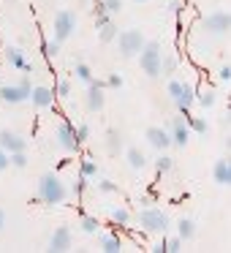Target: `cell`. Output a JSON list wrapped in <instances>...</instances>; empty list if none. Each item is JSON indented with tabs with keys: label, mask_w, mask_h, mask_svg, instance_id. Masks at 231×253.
Returning <instances> with one entry per match:
<instances>
[{
	"label": "cell",
	"mask_w": 231,
	"mask_h": 253,
	"mask_svg": "<svg viewBox=\"0 0 231 253\" xmlns=\"http://www.w3.org/2000/svg\"><path fill=\"white\" fill-rule=\"evenodd\" d=\"M218 77H220V82H231V66H223L218 71Z\"/></svg>",
	"instance_id": "obj_40"
},
{
	"label": "cell",
	"mask_w": 231,
	"mask_h": 253,
	"mask_svg": "<svg viewBox=\"0 0 231 253\" xmlns=\"http://www.w3.org/2000/svg\"><path fill=\"white\" fill-rule=\"evenodd\" d=\"M98 30H101V41H104V44H109V41H115V39H117V33H120L115 22H106L104 28H98Z\"/></svg>",
	"instance_id": "obj_23"
},
{
	"label": "cell",
	"mask_w": 231,
	"mask_h": 253,
	"mask_svg": "<svg viewBox=\"0 0 231 253\" xmlns=\"http://www.w3.org/2000/svg\"><path fill=\"white\" fill-rule=\"evenodd\" d=\"M3 226H6V212L0 210V231H3Z\"/></svg>",
	"instance_id": "obj_45"
},
{
	"label": "cell",
	"mask_w": 231,
	"mask_h": 253,
	"mask_svg": "<svg viewBox=\"0 0 231 253\" xmlns=\"http://www.w3.org/2000/svg\"><path fill=\"white\" fill-rule=\"evenodd\" d=\"M30 82L28 79H22L19 84H0V101L3 104H25V101L30 98Z\"/></svg>",
	"instance_id": "obj_5"
},
{
	"label": "cell",
	"mask_w": 231,
	"mask_h": 253,
	"mask_svg": "<svg viewBox=\"0 0 231 253\" xmlns=\"http://www.w3.org/2000/svg\"><path fill=\"white\" fill-rule=\"evenodd\" d=\"M174 104H177V109H180V115H188V112H191V106L196 104V87H193L191 82H182L180 95L174 98Z\"/></svg>",
	"instance_id": "obj_10"
},
{
	"label": "cell",
	"mask_w": 231,
	"mask_h": 253,
	"mask_svg": "<svg viewBox=\"0 0 231 253\" xmlns=\"http://www.w3.org/2000/svg\"><path fill=\"white\" fill-rule=\"evenodd\" d=\"M139 204H144V207H150V204H153V196H139Z\"/></svg>",
	"instance_id": "obj_44"
},
{
	"label": "cell",
	"mask_w": 231,
	"mask_h": 253,
	"mask_svg": "<svg viewBox=\"0 0 231 253\" xmlns=\"http://www.w3.org/2000/svg\"><path fill=\"white\" fill-rule=\"evenodd\" d=\"M68 199V188L63 185V180L55 171H46L38 180V202H44L46 207H57Z\"/></svg>",
	"instance_id": "obj_1"
},
{
	"label": "cell",
	"mask_w": 231,
	"mask_h": 253,
	"mask_svg": "<svg viewBox=\"0 0 231 253\" xmlns=\"http://www.w3.org/2000/svg\"><path fill=\"white\" fill-rule=\"evenodd\" d=\"M177 237H180L182 242L193 240V237H196V223H193L191 218H180V223H177Z\"/></svg>",
	"instance_id": "obj_18"
},
{
	"label": "cell",
	"mask_w": 231,
	"mask_h": 253,
	"mask_svg": "<svg viewBox=\"0 0 231 253\" xmlns=\"http://www.w3.org/2000/svg\"><path fill=\"white\" fill-rule=\"evenodd\" d=\"M28 101H33L38 109H46V106L55 104V93H52L49 87H44V84H38V87L30 90V98H28Z\"/></svg>",
	"instance_id": "obj_15"
},
{
	"label": "cell",
	"mask_w": 231,
	"mask_h": 253,
	"mask_svg": "<svg viewBox=\"0 0 231 253\" xmlns=\"http://www.w3.org/2000/svg\"><path fill=\"white\" fill-rule=\"evenodd\" d=\"M106 150H109L112 155H117L122 150V136H120V131H115L112 128L109 133H106Z\"/></svg>",
	"instance_id": "obj_21"
},
{
	"label": "cell",
	"mask_w": 231,
	"mask_h": 253,
	"mask_svg": "<svg viewBox=\"0 0 231 253\" xmlns=\"http://www.w3.org/2000/svg\"><path fill=\"white\" fill-rule=\"evenodd\" d=\"M101 251L104 253H120L122 251V240L117 234H104L101 237Z\"/></svg>",
	"instance_id": "obj_19"
},
{
	"label": "cell",
	"mask_w": 231,
	"mask_h": 253,
	"mask_svg": "<svg viewBox=\"0 0 231 253\" xmlns=\"http://www.w3.org/2000/svg\"><path fill=\"white\" fill-rule=\"evenodd\" d=\"M104 87L120 90V87H122V77H120V74H112V77H109V79H106V82H104Z\"/></svg>",
	"instance_id": "obj_34"
},
{
	"label": "cell",
	"mask_w": 231,
	"mask_h": 253,
	"mask_svg": "<svg viewBox=\"0 0 231 253\" xmlns=\"http://www.w3.org/2000/svg\"><path fill=\"white\" fill-rule=\"evenodd\" d=\"M41 52H44V57H57V52H60V41H55V39H49V41H44L41 44Z\"/></svg>",
	"instance_id": "obj_28"
},
{
	"label": "cell",
	"mask_w": 231,
	"mask_h": 253,
	"mask_svg": "<svg viewBox=\"0 0 231 253\" xmlns=\"http://www.w3.org/2000/svg\"><path fill=\"white\" fill-rule=\"evenodd\" d=\"M77 22H79L77 14L68 11V8L57 14V17H55V41H60V44H63V41H66L74 30H77Z\"/></svg>",
	"instance_id": "obj_6"
},
{
	"label": "cell",
	"mask_w": 231,
	"mask_h": 253,
	"mask_svg": "<svg viewBox=\"0 0 231 253\" xmlns=\"http://www.w3.org/2000/svg\"><path fill=\"white\" fill-rule=\"evenodd\" d=\"M177 251H182V240H180V237L166 240V253H177Z\"/></svg>",
	"instance_id": "obj_37"
},
{
	"label": "cell",
	"mask_w": 231,
	"mask_h": 253,
	"mask_svg": "<svg viewBox=\"0 0 231 253\" xmlns=\"http://www.w3.org/2000/svg\"><path fill=\"white\" fill-rule=\"evenodd\" d=\"M174 169V158H169V155H160L158 161H155V171L158 174H166V171Z\"/></svg>",
	"instance_id": "obj_29"
},
{
	"label": "cell",
	"mask_w": 231,
	"mask_h": 253,
	"mask_svg": "<svg viewBox=\"0 0 231 253\" xmlns=\"http://www.w3.org/2000/svg\"><path fill=\"white\" fill-rule=\"evenodd\" d=\"M8 166H17V169H25V166H28V155H25V150H17V153H8Z\"/></svg>",
	"instance_id": "obj_26"
},
{
	"label": "cell",
	"mask_w": 231,
	"mask_h": 253,
	"mask_svg": "<svg viewBox=\"0 0 231 253\" xmlns=\"http://www.w3.org/2000/svg\"><path fill=\"white\" fill-rule=\"evenodd\" d=\"M98 218H93V215H84L82 218V231H87V234H95L98 231Z\"/></svg>",
	"instance_id": "obj_31"
},
{
	"label": "cell",
	"mask_w": 231,
	"mask_h": 253,
	"mask_svg": "<svg viewBox=\"0 0 231 253\" xmlns=\"http://www.w3.org/2000/svg\"><path fill=\"white\" fill-rule=\"evenodd\" d=\"M3 169H8V153L0 147V171H3Z\"/></svg>",
	"instance_id": "obj_41"
},
{
	"label": "cell",
	"mask_w": 231,
	"mask_h": 253,
	"mask_svg": "<svg viewBox=\"0 0 231 253\" xmlns=\"http://www.w3.org/2000/svg\"><path fill=\"white\" fill-rule=\"evenodd\" d=\"M117 44H120V55L122 57H136L144 46V36L142 30H125V33H117Z\"/></svg>",
	"instance_id": "obj_4"
},
{
	"label": "cell",
	"mask_w": 231,
	"mask_h": 253,
	"mask_svg": "<svg viewBox=\"0 0 231 253\" xmlns=\"http://www.w3.org/2000/svg\"><path fill=\"white\" fill-rule=\"evenodd\" d=\"M196 101L204 109H209V106H215V101H218V93H215V90H204V93H196Z\"/></svg>",
	"instance_id": "obj_24"
},
{
	"label": "cell",
	"mask_w": 231,
	"mask_h": 253,
	"mask_svg": "<svg viewBox=\"0 0 231 253\" xmlns=\"http://www.w3.org/2000/svg\"><path fill=\"white\" fill-rule=\"evenodd\" d=\"M104 8L109 14H120V8H122V0H104Z\"/></svg>",
	"instance_id": "obj_35"
},
{
	"label": "cell",
	"mask_w": 231,
	"mask_h": 253,
	"mask_svg": "<svg viewBox=\"0 0 231 253\" xmlns=\"http://www.w3.org/2000/svg\"><path fill=\"white\" fill-rule=\"evenodd\" d=\"M79 174L87 177V180H90V177H98V164H95L93 158H84V161H82V169H79Z\"/></svg>",
	"instance_id": "obj_25"
},
{
	"label": "cell",
	"mask_w": 231,
	"mask_h": 253,
	"mask_svg": "<svg viewBox=\"0 0 231 253\" xmlns=\"http://www.w3.org/2000/svg\"><path fill=\"white\" fill-rule=\"evenodd\" d=\"M125 158H128V166H131V169H136V171L147 166V158H144V153H142V150H136V147H128Z\"/></svg>",
	"instance_id": "obj_20"
},
{
	"label": "cell",
	"mask_w": 231,
	"mask_h": 253,
	"mask_svg": "<svg viewBox=\"0 0 231 253\" xmlns=\"http://www.w3.org/2000/svg\"><path fill=\"white\" fill-rule=\"evenodd\" d=\"M153 253H166V240H160V242H155L153 248H150Z\"/></svg>",
	"instance_id": "obj_42"
},
{
	"label": "cell",
	"mask_w": 231,
	"mask_h": 253,
	"mask_svg": "<svg viewBox=\"0 0 231 253\" xmlns=\"http://www.w3.org/2000/svg\"><path fill=\"white\" fill-rule=\"evenodd\" d=\"M71 248V229L68 226H60V229H55V234L49 237V251L55 253H63Z\"/></svg>",
	"instance_id": "obj_13"
},
{
	"label": "cell",
	"mask_w": 231,
	"mask_h": 253,
	"mask_svg": "<svg viewBox=\"0 0 231 253\" xmlns=\"http://www.w3.org/2000/svg\"><path fill=\"white\" fill-rule=\"evenodd\" d=\"M147 142L153 144L155 150H160V153L171 147V136H169V131H166V128H158V126L147 128Z\"/></svg>",
	"instance_id": "obj_12"
},
{
	"label": "cell",
	"mask_w": 231,
	"mask_h": 253,
	"mask_svg": "<svg viewBox=\"0 0 231 253\" xmlns=\"http://www.w3.org/2000/svg\"><path fill=\"white\" fill-rule=\"evenodd\" d=\"M229 28H231V19H229V14L220 11V8H218V11H212L207 19H204V30L212 33V36H223Z\"/></svg>",
	"instance_id": "obj_8"
},
{
	"label": "cell",
	"mask_w": 231,
	"mask_h": 253,
	"mask_svg": "<svg viewBox=\"0 0 231 253\" xmlns=\"http://www.w3.org/2000/svg\"><path fill=\"white\" fill-rule=\"evenodd\" d=\"M77 79H82L84 84H90V82H93V71H90V66H87V63H77Z\"/></svg>",
	"instance_id": "obj_30"
},
{
	"label": "cell",
	"mask_w": 231,
	"mask_h": 253,
	"mask_svg": "<svg viewBox=\"0 0 231 253\" xmlns=\"http://www.w3.org/2000/svg\"><path fill=\"white\" fill-rule=\"evenodd\" d=\"M87 109L90 112H101L104 109V82L101 79H93V82L87 84Z\"/></svg>",
	"instance_id": "obj_11"
},
{
	"label": "cell",
	"mask_w": 231,
	"mask_h": 253,
	"mask_svg": "<svg viewBox=\"0 0 231 253\" xmlns=\"http://www.w3.org/2000/svg\"><path fill=\"white\" fill-rule=\"evenodd\" d=\"M74 136H77V142H79V144H82V142H87V139H90V126H87V123L77 126V128H74Z\"/></svg>",
	"instance_id": "obj_32"
},
{
	"label": "cell",
	"mask_w": 231,
	"mask_h": 253,
	"mask_svg": "<svg viewBox=\"0 0 231 253\" xmlns=\"http://www.w3.org/2000/svg\"><path fill=\"white\" fill-rule=\"evenodd\" d=\"M84 185H87V177H82V174H79V182L74 185V191H77V193H82V191H84Z\"/></svg>",
	"instance_id": "obj_43"
},
{
	"label": "cell",
	"mask_w": 231,
	"mask_h": 253,
	"mask_svg": "<svg viewBox=\"0 0 231 253\" xmlns=\"http://www.w3.org/2000/svg\"><path fill=\"white\" fill-rule=\"evenodd\" d=\"M177 68V57H160V71L163 74H171Z\"/></svg>",
	"instance_id": "obj_33"
},
{
	"label": "cell",
	"mask_w": 231,
	"mask_h": 253,
	"mask_svg": "<svg viewBox=\"0 0 231 253\" xmlns=\"http://www.w3.org/2000/svg\"><path fill=\"white\" fill-rule=\"evenodd\" d=\"M133 3H147V0H133Z\"/></svg>",
	"instance_id": "obj_46"
},
{
	"label": "cell",
	"mask_w": 231,
	"mask_h": 253,
	"mask_svg": "<svg viewBox=\"0 0 231 253\" xmlns=\"http://www.w3.org/2000/svg\"><path fill=\"white\" fill-rule=\"evenodd\" d=\"M55 139H57V144H60L66 153H77V150H79V142H77V136H74V126L68 120H63L60 126H57Z\"/></svg>",
	"instance_id": "obj_7"
},
{
	"label": "cell",
	"mask_w": 231,
	"mask_h": 253,
	"mask_svg": "<svg viewBox=\"0 0 231 253\" xmlns=\"http://www.w3.org/2000/svg\"><path fill=\"white\" fill-rule=\"evenodd\" d=\"M171 144H177V147H185L188 139H191V128H188V117H174V123H171Z\"/></svg>",
	"instance_id": "obj_9"
},
{
	"label": "cell",
	"mask_w": 231,
	"mask_h": 253,
	"mask_svg": "<svg viewBox=\"0 0 231 253\" xmlns=\"http://www.w3.org/2000/svg\"><path fill=\"white\" fill-rule=\"evenodd\" d=\"M0 147L6 153H17V150H28V142L14 131H0Z\"/></svg>",
	"instance_id": "obj_14"
},
{
	"label": "cell",
	"mask_w": 231,
	"mask_h": 253,
	"mask_svg": "<svg viewBox=\"0 0 231 253\" xmlns=\"http://www.w3.org/2000/svg\"><path fill=\"white\" fill-rule=\"evenodd\" d=\"M180 87H182V82H177V79H174V82H169V95H171V101L180 95Z\"/></svg>",
	"instance_id": "obj_39"
},
{
	"label": "cell",
	"mask_w": 231,
	"mask_h": 253,
	"mask_svg": "<svg viewBox=\"0 0 231 253\" xmlns=\"http://www.w3.org/2000/svg\"><path fill=\"white\" fill-rule=\"evenodd\" d=\"M160 57H163V52H160L158 41H144L142 52H139V66H142V71L150 79L160 77Z\"/></svg>",
	"instance_id": "obj_3"
},
{
	"label": "cell",
	"mask_w": 231,
	"mask_h": 253,
	"mask_svg": "<svg viewBox=\"0 0 231 253\" xmlns=\"http://www.w3.org/2000/svg\"><path fill=\"white\" fill-rule=\"evenodd\" d=\"M0 77H3V74H0Z\"/></svg>",
	"instance_id": "obj_47"
},
{
	"label": "cell",
	"mask_w": 231,
	"mask_h": 253,
	"mask_svg": "<svg viewBox=\"0 0 231 253\" xmlns=\"http://www.w3.org/2000/svg\"><path fill=\"white\" fill-rule=\"evenodd\" d=\"M112 220L120 223V226H128V223H131V210H128V207H115V210H112Z\"/></svg>",
	"instance_id": "obj_22"
},
{
	"label": "cell",
	"mask_w": 231,
	"mask_h": 253,
	"mask_svg": "<svg viewBox=\"0 0 231 253\" xmlns=\"http://www.w3.org/2000/svg\"><path fill=\"white\" fill-rule=\"evenodd\" d=\"M188 128H191V131H196V133H207L209 131V126H207V120H204V117H188Z\"/></svg>",
	"instance_id": "obj_27"
},
{
	"label": "cell",
	"mask_w": 231,
	"mask_h": 253,
	"mask_svg": "<svg viewBox=\"0 0 231 253\" xmlns=\"http://www.w3.org/2000/svg\"><path fill=\"white\" fill-rule=\"evenodd\" d=\"M212 180L218 182V185H229V182H231V164H229V158H218V161H215Z\"/></svg>",
	"instance_id": "obj_17"
},
{
	"label": "cell",
	"mask_w": 231,
	"mask_h": 253,
	"mask_svg": "<svg viewBox=\"0 0 231 253\" xmlns=\"http://www.w3.org/2000/svg\"><path fill=\"white\" fill-rule=\"evenodd\" d=\"M3 57H6V63H8L11 68H17V71H30V68H33L28 60H25V52L19 49V46H8Z\"/></svg>",
	"instance_id": "obj_16"
},
{
	"label": "cell",
	"mask_w": 231,
	"mask_h": 253,
	"mask_svg": "<svg viewBox=\"0 0 231 253\" xmlns=\"http://www.w3.org/2000/svg\"><path fill=\"white\" fill-rule=\"evenodd\" d=\"M139 226H142V231H147V234H163L171 226V220L163 210L150 204V207H144L142 212H139Z\"/></svg>",
	"instance_id": "obj_2"
},
{
	"label": "cell",
	"mask_w": 231,
	"mask_h": 253,
	"mask_svg": "<svg viewBox=\"0 0 231 253\" xmlns=\"http://www.w3.org/2000/svg\"><path fill=\"white\" fill-rule=\"evenodd\" d=\"M95 185H98L101 193H115L117 191V185H115V182H109V180H98Z\"/></svg>",
	"instance_id": "obj_36"
},
{
	"label": "cell",
	"mask_w": 231,
	"mask_h": 253,
	"mask_svg": "<svg viewBox=\"0 0 231 253\" xmlns=\"http://www.w3.org/2000/svg\"><path fill=\"white\" fill-rule=\"evenodd\" d=\"M57 95H60V98H68V95H71V82H68V79H63V82L57 84Z\"/></svg>",
	"instance_id": "obj_38"
}]
</instances>
